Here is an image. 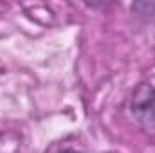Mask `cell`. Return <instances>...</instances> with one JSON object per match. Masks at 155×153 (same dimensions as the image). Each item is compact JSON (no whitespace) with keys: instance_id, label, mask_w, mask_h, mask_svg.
I'll list each match as a JSON object with an SVG mask.
<instances>
[{"instance_id":"2","label":"cell","mask_w":155,"mask_h":153,"mask_svg":"<svg viewBox=\"0 0 155 153\" xmlns=\"http://www.w3.org/2000/svg\"><path fill=\"white\" fill-rule=\"evenodd\" d=\"M60 153H74V151H71V150H63V151H60Z\"/></svg>"},{"instance_id":"1","label":"cell","mask_w":155,"mask_h":153,"mask_svg":"<svg viewBox=\"0 0 155 153\" xmlns=\"http://www.w3.org/2000/svg\"><path fill=\"white\" fill-rule=\"evenodd\" d=\"M128 110L143 130L155 133V86L152 83L141 81L134 86L128 99Z\"/></svg>"}]
</instances>
